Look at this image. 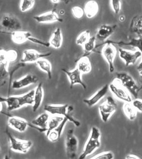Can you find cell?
Masks as SVG:
<instances>
[{"mask_svg":"<svg viewBox=\"0 0 142 159\" xmlns=\"http://www.w3.org/2000/svg\"><path fill=\"white\" fill-rule=\"evenodd\" d=\"M117 25H101L97 31L96 34L97 40L102 42H105L107 39L111 36L115 32Z\"/></svg>","mask_w":142,"mask_h":159,"instance_id":"d6986e66","label":"cell"},{"mask_svg":"<svg viewBox=\"0 0 142 159\" xmlns=\"http://www.w3.org/2000/svg\"><path fill=\"white\" fill-rule=\"evenodd\" d=\"M133 106L135 107L138 112L142 113V100L139 98H135L131 102Z\"/></svg>","mask_w":142,"mask_h":159,"instance_id":"ab89813d","label":"cell"},{"mask_svg":"<svg viewBox=\"0 0 142 159\" xmlns=\"http://www.w3.org/2000/svg\"><path fill=\"white\" fill-rule=\"evenodd\" d=\"M122 109L124 114L130 120L133 121L136 118L138 111L131 102H125L122 106Z\"/></svg>","mask_w":142,"mask_h":159,"instance_id":"4316f807","label":"cell"},{"mask_svg":"<svg viewBox=\"0 0 142 159\" xmlns=\"http://www.w3.org/2000/svg\"><path fill=\"white\" fill-rule=\"evenodd\" d=\"M69 105H47L44 107V110L46 112L52 115H59L63 116L68 119L69 121L73 123L76 127H79L81 125L80 121L75 119L71 116L68 111Z\"/></svg>","mask_w":142,"mask_h":159,"instance_id":"277c9868","label":"cell"},{"mask_svg":"<svg viewBox=\"0 0 142 159\" xmlns=\"http://www.w3.org/2000/svg\"><path fill=\"white\" fill-rule=\"evenodd\" d=\"M50 119L49 113H43L31 121V124L35 126L40 129H43L47 132L48 122Z\"/></svg>","mask_w":142,"mask_h":159,"instance_id":"484cf974","label":"cell"},{"mask_svg":"<svg viewBox=\"0 0 142 159\" xmlns=\"http://www.w3.org/2000/svg\"><path fill=\"white\" fill-rule=\"evenodd\" d=\"M71 12L75 18L78 19L82 18L85 15L84 9L79 6H75L74 7H73L71 9Z\"/></svg>","mask_w":142,"mask_h":159,"instance_id":"e575fe53","label":"cell"},{"mask_svg":"<svg viewBox=\"0 0 142 159\" xmlns=\"http://www.w3.org/2000/svg\"><path fill=\"white\" fill-rule=\"evenodd\" d=\"M91 34L89 31L88 30L84 31L82 33H80L78 36L77 37L76 40L77 45L83 46L89 40Z\"/></svg>","mask_w":142,"mask_h":159,"instance_id":"d6a6232c","label":"cell"},{"mask_svg":"<svg viewBox=\"0 0 142 159\" xmlns=\"http://www.w3.org/2000/svg\"><path fill=\"white\" fill-rule=\"evenodd\" d=\"M6 55L10 63H13L16 61L18 57V52L15 49H10L6 51Z\"/></svg>","mask_w":142,"mask_h":159,"instance_id":"d590c367","label":"cell"},{"mask_svg":"<svg viewBox=\"0 0 142 159\" xmlns=\"http://www.w3.org/2000/svg\"><path fill=\"white\" fill-rule=\"evenodd\" d=\"M76 67L82 74H88L92 70V64L89 58L87 56H82L78 61Z\"/></svg>","mask_w":142,"mask_h":159,"instance_id":"d4e9b609","label":"cell"},{"mask_svg":"<svg viewBox=\"0 0 142 159\" xmlns=\"http://www.w3.org/2000/svg\"><path fill=\"white\" fill-rule=\"evenodd\" d=\"M66 151L67 156L69 159H75L78 147V139L74 134V130L70 129L66 135Z\"/></svg>","mask_w":142,"mask_h":159,"instance_id":"ba28073f","label":"cell"},{"mask_svg":"<svg viewBox=\"0 0 142 159\" xmlns=\"http://www.w3.org/2000/svg\"><path fill=\"white\" fill-rule=\"evenodd\" d=\"M49 43L51 47L54 49L61 48L63 43V36L60 28H58L54 31L50 39Z\"/></svg>","mask_w":142,"mask_h":159,"instance_id":"cb8c5ba5","label":"cell"},{"mask_svg":"<svg viewBox=\"0 0 142 159\" xmlns=\"http://www.w3.org/2000/svg\"><path fill=\"white\" fill-rule=\"evenodd\" d=\"M112 43L117 44L118 45L130 46L135 47L138 49L139 51L142 53V37H139V38H133L130 42H113V41H107Z\"/></svg>","mask_w":142,"mask_h":159,"instance_id":"f1b7e54d","label":"cell"},{"mask_svg":"<svg viewBox=\"0 0 142 159\" xmlns=\"http://www.w3.org/2000/svg\"><path fill=\"white\" fill-rule=\"evenodd\" d=\"M42 83H39L35 89L34 102L32 107L33 112H36L42 105L44 98V90Z\"/></svg>","mask_w":142,"mask_h":159,"instance_id":"603a6c76","label":"cell"},{"mask_svg":"<svg viewBox=\"0 0 142 159\" xmlns=\"http://www.w3.org/2000/svg\"><path fill=\"white\" fill-rule=\"evenodd\" d=\"M64 119L63 116H59V115H53L51 117H50L49 122H48V126H47V132H46V135L49 133L51 130L57 128L60 125V124L62 123Z\"/></svg>","mask_w":142,"mask_h":159,"instance_id":"4dcf8cb0","label":"cell"},{"mask_svg":"<svg viewBox=\"0 0 142 159\" xmlns=\"http://www.w3.org/2000/svg\"><path fill=\"white\" fill-rule=\"evenodd\" d=\"M102 54L108 64L110 72L113 73L115 70L114 61L117 55V49L113 43L106 41L102 49Z\"/></svg>","mask_w":142,"mask_h":159,"instance_id":"9c48e42d","label":"cell"},{"mask_svg":"<svg viewBox=\"0 0 142 159\" xmlns=\"http://www.w3.org/2000/svg\"><path fill=\"white\" fill-rule=\"evenodd\" d=\"M117 109V103L112 97L108 96L106 100L98 107L99 113L102 121L107 123Z\"/></svg>","mask_w":142,"mask_h":159,"instance_id":"5b68a950","label":"cell"},{"mask_svg":"<svg viewBox=\"0 0 142 159\" xmlns=\"http://www.w3.org/2000/svg\"><path fill=\"white\" fill-rule=\"evenodd\" d=\"M35 3V0H21L20 3V11L25 12L33 8Z\"/></svg>","mask_w":142,"mask_h":159,"instance_id":"836d02e7","label":"cell"},{"mask_svg":"<svg viewBox=\"0 0 142 159\" xmlns=\"http://www.w3.org/2000/svg\"><path fill=\"white\" fill-rule=\"evenodd\" d=\"M119 53L120 58L124 61L126 66L135 64L137 61L142 57V53L139 51L133 52L126 49L119 48Z\"/></svg>","mask_w":142,"mask_h":159,"instance_id":"8fae6325","label":"cell"},{"mask_svg":"<svg viewBox=\"0 0 142 159\" xmlns=\"http://www.w3.org/2000/svg\"><path fill=\"white\" fill-rule=\"evenodd\" d=\"M111 6L112 9L115 14H119L121 9V0H111Z\"/></svg>","mask_w":142,"mask_h":159,"instance_id":"74e56055","label":"cell"},{"mask_svg":"<svg viewBox=\"0 0 142 159\" xmlns=\"http://www.w3.org/2000/svg\"><path fill=\"white\" fill-rule=\"evenodd\" d=\"M9 61L6 55V51L1 49L0 51V81L1 84L3 85L6 83V78L9 74Z\"/></svg>","mask_w":142,"mask_h":159,"instance_id":"2e32d148","label":"cell"},{"mask_svg":"<svg viewBox=\"0 0 142 159\" xmlns=\"http://www.w3.org/2000/svg\"><path fill=\"white\" fill-rule=\"evenodd\" d=\"M36 63L40 70L47 74L49 79H51L52 77V67L51 63L45 58H43L37 61Z\"/></svg>","mask_w":142,"mask_h":159,"instance_id":"83f0119b","label":"cell"},{"mask_svg":"<svg viewBox=\"0 0 142 159\" xmlns=\"http://www.w3.org/2000/svg\"><path fill=\"white\" fill-rule=\"evenodd\" d=\"M62 0H51V2H52L54 4H58L61 2Z\"/></svg>","mask_w":142,"mask_h":159,"instance_id":"ee69618b","label":"cell"},{"mask_svg":"<svg viewBox=\"0 0 142 159\" xmlns=\"http://www.w3.org/2000/svg\"><path fill=\"white\" fill-rule=\"evenodd\" d=\"M96 40L97 38L95 36H92L90 37L89 40L86 42L82 47L84 49L86 55L91 54L94 51L96 48Z\"/></svg>","mask_w":142,"mask_h":159,"instance_id":"1f68e13d","label":"cell"},{"mask_svg":"<svg viewBox=\"0 0 142 159\" xmlns=\"http://www.w3.org/2000/svg\"><path fill=\"white\" fill-rule=\"evenodd\" d=\"M28 40H29L30 42H32L33 43L39 44L40 45L43 46L44 47H47V48H49V47L51 46L49 42H44V41H42L41 40L39 39L38 38H34V37H33L32 36L29 37Z\"/></svg>","mask_w":142,"mask_h":159,"instance_id":"f35d334b","label":"cell"},{"mask_svg":"<svg viewBox=\"0 0 142 159\" xmlns=\"http://www.w3.org/2000/svg\"><path fill=\"white\" fill-rule=\"evenodd\" d=\"M109 90V84H106L100 89H99L91 98L83 100V102L89 108H91L95 105H97L101 100L104 98L106 94H107Z\"/></svg>","mask_w":142,"mask_h":159,"instance_id":"ac0fdd59","label":"cell"},{"mask_svg":"<svg viewBox=\"0 0 142 159\" xmlns=\"http://www.w3.org/2000/svg\"><path fill=\"white\" fill-rule=\"evenodd\" d=\"M61 70L67 75L69 79L70 89H72L75 84H80L84 90L86 89V85L82 78V73L77 67L72 70H68L64 69H62Z\"/></svg>","mask_w":142,"mask_h":159,"instance_id":"4fadbf2b","label":"cell"},{"mask_svg":"<svg viewBox=\"0 0 142 159\" xmlns=\"http://www.w3.org/2000/svg\"><path fill=\"white\" fill-rule=\"evenodd\" d=\"M9 34H11L12 40L16 44H22L28 40L29 37L32 36L31 33L29 31H15Z\"/></svg>","mask_w":142,"mask_h":159,"instance_id":"44dd1931","label":"cell"},{"mask_svg":"<svg viewBox=\"0 0 142 159\" xmlns=\"http://www.w3.org/2000/svg\"><path fill=\"white\" fill-rule=\"evenodd\" d=\"M35 90H32L26 94L21 96H9L7 98H0V101L4 102L7 106L9 111L21 108L26 105H32L34 102V95Z\"/></svg>","mask_w":142,"mask_h":159,"instance_id":"6da1fadb","label":"cell"},{"mask_svg":"<svg viewBox=\"0 0 142 159\" xmlns=\"http://www.w3.org/2000/svg\"><path fill=\"white\" fill-rule=\"evenodd\" d=\"M130 30L139 37H142V16H135L131 21Z\"/></svg>","mask_w":142,"mask_h":159,"instance_id":"f546056e","label":"cell"},{"mask_svg":"<svg viewBox=\"0 0 142 159\" xmlns=\"http://www.w3.org/2000/svg\"><path fill=\"white\" fill-rule=\"evenodd\" d=\"M137 70L139 71L140 75V78H142V60L141 62L137 66Z\"/></svg>","mask_w":142,"mask_h":159,"instance_id":"b9f144b4","label":"cell"},{"mask_svg":"<svg viewBox=\"0 0 142 159\" xmlns=\"http://www.w3.org/2000/svg\"><path fill=\"white\" fill-rule=\"evenodd\" d=\"M51 54V52L40 53L34 49H27L23 52L22 59L21 60V61L25 63L36 62L41 58L49 57Z\"/></svg>","mask_w":142,"mask_h":159,"instance_id":"7c38bea8","label":"cell"},{"mask_svg":"<svg viewBox=\"0 0 142 159\" xmlns=\"http://www.w3.org/2000/svg\"><path fill=\"white\" fill-rule=\"evenodd\" d=\"M92 159H115V156L113 153L110 151L102 152L98 154L97 156L92 157Z\"/></svg>","mask_w":142,"mask_h":159,"instance_id":"8d00e7d4","label":"cell"},{"mask_svg":"<svg viewBox=\"0 0 142 159\" xmlns=\"http://www.w3.org/2000/svg\"><path fill=\"white\" fill-rule=\"evenodd\" d=\"M109 85V90L113 96L118 99L124 102H131L132 97L124 87H122L118 80L115 78Z\"/></svg>","mask_w":142,"mask_h":159,"instance_id":"8992f818","label":"cell"},{"mask_svg":"<svg viewBox=\"0 0 142 159\" xmlns=\"http://www.w3.org/2000/svg\"><path fill=\"white\" fill-rule=\"evenodd\" d=\"M115 78L118 80L122 87L130 92L131 96L135 98H138L140 88L130 75L126 72L118 73Z\"/></svg>","mask_w":142,"mask_h":159,"instance_id":"3957f363","label":"cell"},{"mask_svg":"<svg viewBox=\"0 0 142 159\" xmlns=\"http://www.w3.org/2000/svg\"><path fill=\"white\" fill-rule=\"evenodd\" d=\"M101 134L100 129L97 127H92L89 138L79 159H85L101 147Z\"/></svg>","mask_w":142,"mask_h":159,"instance_id":"7a4b0ae2","label":"cell"},{"mask_svg":"<svg viewBox=\"0 0 142 159\" xmlns=\"http://www.w3.org/2000/svg\"><path fill=\"white\" fill-rule=\"evenodd\" d=\"M68 121V119L67 118L64 117V120L58 127L51 130L49 134L46 135L47 139L52 143H55L58 141L60 139L64 128Z\"/></svg>","mask_w":142,"mask_h":159,"instance_id":"ffe728a7","label":"cell"},{"mask_svg":"<svg viewBox=\"0 0 142 159\" xmlns=\"http://www.w3.org/2000/svg\"><path fill=\"white\" fill-rule=\"evenodd\" d=\"M1 25L3 29L12 31L20 30L22 28V24L20 20L17 16L11 14L4 15Z\"/></svg>","mask_w":142,"mask_h":159,"instance_id":"30bf717a","label":"cell"},{"mask_svg":"<svg viewBox=\"0 0 142 159\" xmlns=\"http://www.w3.org/2000/svg\"><path fill=\"white\" fill-rule=\"evenodd\" d=\"M33 18L39 24H49L56 22H62L63 21V19L59 16L55 9L41 15L34 16Z\"/></svg>","mask_w":142,"mask_h":159,"instance_id":"5bb4252c","label":"cell"},{"mask_svg":"<svg viewBox=\"0 0 142 159\" xmlns=\"http://www.w3.org/2000/svg\"><path fill=\"white\" fill-rule=\"evenodd\" d=\"M38 78L35 75L27 74L20 79L15 80L12 82V88L15 90L22 89L31 84H36L38 81Z\"/></svg>","mask_w":142,"mask_h":159,"instance_id":"9a60e30c","label":"cell"},{"mask_svg":"<svg viewBox=\"0 0 142 159\" xmlns=\"http://www.w3.org/2000/svg\"><path fill=\"white\" fill-rule=\"evenodd\" d=\"M125 16H120V18H119V20H120V21H124V20H125Z\"/></svg>","mask_w":142,"mask_h":159,"instance_id":"f6af8a7d","label":"cell"},{"mask_svg":"<svg viewBox=\"0 0 142 159\" xmlns=\"http://www.w3.org/2000/svg\"><path fill=\"white\" fill-rule=\"evenodd\" d=\"M6 134L10 143V148L15 152L26 153L33 145V143L29 140H21L15 138L10 133L7 129L6 130Z\"/></svg>","mask_w":142,"mask_h":159,"instance_id":"52a82bcc","label":"cell"},{"mask_svg":"<svg viewBox=\"0 0 142 159\" xmlns=\"http://www.w3.org/2000/svg\"><path fill=\"white\" fill-rule=\"evenodd\" d=\"M73 110V107L72 106H68V111L69 113H70V112H72Z\"/></svg>","mask_w":142,"mask_h":159,"instance_id":"7bdbcfd3","label":"cell"},{"mask_svg":"<svg viewBox=\"0 0 142 159\" xmlns=\"http://www.w3.org/2000/svg\"><path fill=\"white\" fill-rule=\"evenodd\" d=\"M8 125L12 129L17 130L20 133H24L27 130L28 127H33V125L30 124L28 121L21 118L11 116L7 121Z\"/></svg>","mask_w":142,"mask_h":159,"instance_id":"e0dca14e","label":"cell"},{"mask_svg":"<svg viewBox=\"0 0 142 159\" xmlns=\"http://www.w3.org/2000/svg\"><path fill=\"white\" fill-rule=\"evenodd\" d=\"M84 9L86 17L88 19L93 18L99 10L98 3L95 0H89L85 4Z\"/></svg>","mask_w":142,"mask_h":159,"instance_id":"7402d4cb","label":"cell"},{"mask_svg":"<svg viewBox=\"0 0 142 159\" xmlns=\"http://www.w3.org/2000/svg\"><path fill=\"white\" fill-rule=\"evenodd\" d=\"M126 159H140L141 158L139 157V156H136L133 154H128L127 156H126L125 157Z\"/></svg>","mask_w":142,"mask_h":159,"instance_id":"60d3db41","label":"cell"}]
</instances>
